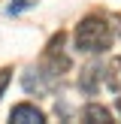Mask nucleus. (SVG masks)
<instances>
[{
	"instance_id": "1",
	"label": "nucleus",
	"mask_w": 121,
	"mask_h": 124,
	"mask_svg": "<svg viewBox=\"0 0 121 124\" xmlns=\"http://www.w3.org/2000/svg\"><path fill=\"white\" fill-rule=\"evenodd\" d=\"M112 46V27L103 21L100 15H88L79 21L76 27V48L88 54H100Z\"/></svg>"
},
{
	"instance_id": "2",
	"label": "nucleus",
	"mask_w": 121,
	"mask_h": 124,
	"mask_svg": "<svg viewBox=\"0 0 121 124\" xmlns=\"http://www.w3.org/2000/svg\"><path fill=\"white\" fill-rule=\"evenodd\" d=\"M21 85H24V91H27V94H45V91H52L58 82H54V79L48 76L42 67H30V70L24 73Z\"/></svg>"
},
{
	"instance_id": "3",
	"label": "nucleus",
	"mask_w": 121,
	"mask_h": 124,
	"mask_svg": "<svg viewBox=\"0 0 121 124\" xmlns=\"http://www.w3.org/2000/svg\"><path fill=\"white\" fill-rule=\"evenodd\" d=\"M9 121H15V124H39V121H45V115L33 103H18V106H12Z\"/></svg>"
},
{
	"instance_id": "4",
	"label": "nucleus",
	"mask_w": 121,
	"mask_h": 124,
	"mask_svg": "<svg viewBox=\"0 0 121 124\" xmlns=\"http://www.w3.org/2000/svg\"><path fill=\"white\" fill-rule=\"evenodd\" d=\"M100 67L97 64H88V67H82V76H79V88L85 91L88 97H94L97 91H100Z\"/></svg>"
},
{
	"instance_id": "5",
	"label": "nucleus",
	"mask_w": 121,
	"mask_h": 124,
	"mask_svg": "<svg viewBox=\"0 0 121 124\" xmlns=\"http://www.w3.org/2000/svg\"><path fill=\"white\" fill-rule=\"evenodd\" d=\"M103 82L109 91H121V58H109V64L103 67Z\"/></svg>"
},
{
	"instance_id": "6",
	"label": "nucleus",
	"mask_w": 121,
	"mask_h": 124,
	"mask_svg": "<svg viewBox=\"0 0 121 124\" xmlns=\"http://www.w3.org/2000/svg\"><path fill=\"white\" fill-rule=\"evenodd\" d=\"M82 118H85V121H91V124H106V121H112V112H109L106 106L88 103V106L82 109Z\"/></svg>"
},
{
	"instance_id": "7",
	"label": "nucleus",
	"mask_w": 121,
	"mask_h": 124,
	"mask_svg": "<svg viewBox=\"0 0 121 124\" xmlns=\"http://www.w3.org/2000/svg\"><path fill=\"white\" fill-rule=\"evenodd\" d=\"M39 3V0H15V3H9V15H18L21 9H27V6Z\"/></svg>"
},
{
	"instance_id": "8",
	"label": "nucleus",
	"mask_w": 121,
	"mask_h": 124,
	"mask_svg": "<svg viewBox=\"0 0 121 124\" xmlns=\"http://www.w3.org/2000/svg\"><path fill=\"white\" fill-rule=\"evenodd\" d=\"M9 82H12V70L3 67V70H0V97H3V91L9 88Z\"/></svg>"
}]
</instances>
